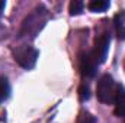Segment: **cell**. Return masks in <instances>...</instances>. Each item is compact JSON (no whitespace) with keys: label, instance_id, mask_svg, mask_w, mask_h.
Here are the masks:
<instances>
[{"label":"cell","instance_id":"obj_10","mask_svg":"<svg viewBox=\"0 0 125 123\" xmlns=\"http://www.w3.org/2000/svg\"><path fill=\"white\" fill-rule=\"evenodd\" d=\"M77 123H96V119L94 116H92L89 112L86 110H82L79 117H77Z\"/></svg>","mask_w":125,"mask_h":123},{"label":"cell","instance_id":"obj_2","mask_svg":"<svg viewBox=\"0 0 125 123\" xmlns=\"http://www.w3.org/2000/svg\"><path fill=\"white\" fill-rule=\"evenodd\" d=\"M119 84H116L109 74H103L96 86V97L103 104H114L116 94H118Z\"/></svg>","mask_w":125,"mask_h":123},{"label":"cell","instance_id":"obj_12","mask_svg":"<svg viewBox=\"0 0 125 123\" xmlns=\"http://www.w3.org/2000/svg\"><path fill=\"white\" fill-rule=\"evenodd\" d=\"M4 6H6V3H4V1H0V10H3Z\"/></svg>","mask_w":125,"mask_h":123},{"label":"cell","instance_id":"obj_6","mask_svg":"<svg viewBox=\"0 0 125 123\" xmlns=\"http://www.w3.org/2000/svg\"><path fill=\"white\" fill-rule=\"evenodd\" d=\"M114 26H115V33L116 36L121 39V41H125V12H119L115 19H114Z\"/></svg>","mask_w":125,"mask_h":123},{"label":"cell","instance_id":"obj_9","mask_svg":"<svg viewBox=\"0 0 125 123\" xmlns=\"http://www.w3.org/2000/svg\"><path fill=\"white\" fill-rule=\"evenodd\" d=\"M83 9H84V3H83L82 0H73V1L70 3V6H68V12H70L71 16L80 15V13L83 12Z\"/></svg>","mask_w":125,"mask_h":123},{"label":"cell","instance_id":"obj_7","mask_svg":"<svg viewBox=\"0 0 125 123\" xmlns=\"http://www.w3.org/2000/svg\"><path fill=\"white\" fill-rule=\"evenodd\" d=\"M111 3L108 0H92L87 3V9L90 12H94V13H100V12H105L106 9H109Z\"/></svg>","mask_w":125,"mask_h":123},{"label":"cell","instance_id":"obj_13","mask_svg":"<svg viewBox=\"0 0 125 123\" xmlns=\"http://www.w3.org/2000/svg\"><path fill=\"white\" fill-rule=\"evenodd\" d=\"M124 68H125V61H124Z\"/></svg>","mask_w":125,"mask_h":123},{"label":"cell","instance_id":"obj_1","mask_svg":"<svg viewBox=\"0 0 125 123\" xmlns=\"http://www.w3.org/2000/svg\"><path fill=\"white\" fill-rule=\"evenodd\" d=\"M48 19H50L48 9L44 4H38L31 13L23 19L22 26L19 29V38L21 39H26V41L35 39L36 35L42 31L44 26L47 25Z\"/></svg>","mask_w":125,"mask_h":123},{"label":"cell","instance_id":"obj_8","mask_svg":"<svg viewBox=\"0 0 125 123\" xmlns=\"http://www.w3.org/2000/svg\"><path fill=\"white\" fill-rule=\"evenodd\" d=\"M10 84L9 80L3 75H0V103H3L4 100H7L10 97Z\"/></svg>","mask_w":125,"mask_h":123},{"label":"cell","instance_id":"obj_3","mask_svg":"<svg viewBox=\"0 0 125 123\" xmlns=\"http://www.w3.org/2000/svg\"><path fill=\"white\" fill-rule=\"evenodd\" d=\"M39 51L31 45H21L13 49V58L22 68L25 70H32L38 61Z\"/></svg>","mask_w":125,"mask_h":123},{"label":"cell","instance_id":"obj_11","mask_svg":"<svg viewBox=\"0 0 125 123\" xmlns=\"http://www.w3.org/2000/svg\"><path fill=\"white\" fill-rule=\"evenodd\" d=\"M79 96H80V100L82 101H86V100H89V97H90V90H89V84H82V87H80V90H79Z\"/></svg>","mask_w":125,"mask_h":123},{"label":"cell","instance_id":"obj_5","mask_svg":"<svg viewBox=\"0 0 125 123\" xmlns=\"http://www.w3.org/2000/svg\"><path fill=\"white\" fill-rule=\"evenodd\" d=\"M115 114L118 117H124L125 119V88L119 84V88H118V94H116V98H115Z\"/></svg>","mask_w":125,"mask_h":123},{"label":"cell","instance_id":"obj_4","mask_svg":"<svg viewBox=\"0 0 125 123\" xmlns=\"http://www.w3.org/2000/svg\"><path fill=\"white\" fill-rule=\"evenodd\" d=\"M109 45H111V33L108 31H105V32H102V33H99V35L96 36L93 48H92L90 51H87L89 55L92 57V60H93L97 65H100V64L105 62L106 57H108Z\"/></svg>","mask_w":125,"mask_h":123}]
</instances>
